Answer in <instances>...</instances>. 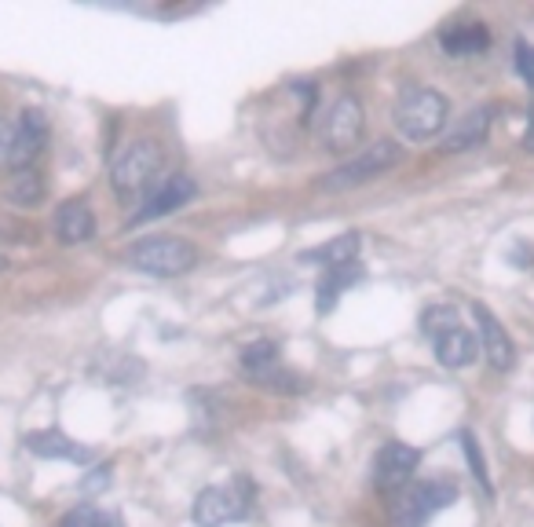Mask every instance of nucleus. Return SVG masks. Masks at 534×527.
<instances>
[{"mask_svg":"<svg viewBox=\"0 0 534 527\" xmlns=\"http://www.w3.org/2000/svg\"><path fill=\"white\" fill-rule=\"evenodd\" d=\"M198 246L187 242L180 235H150V238H139L132 242L121 260L129 264V268L143 271V275H158V279H176V275H187V271L198 264Z\"/></svg>","mask_w":534,"mask_h":527,"instance_id":"f257e3e1","label":"nucleus"},{"mask_svg":"<svg viewBox=\"0 0 534 527\" xmlns=\"http://www.w3.org/2000/svg\"><path fill=\"white\" fill-rule=\"evenodd\" d=\"M161 169H165V151L154 140L129 143L110 165V187L121 202H136L139 194H154Z\"/></svg>","mask_w":534,"mask_h":527,"instance_id":"f03ea898","label":"nucleus"},{"mask_svg":"<svg viewBox=\"0 0 534 527\" xmlns=\"http://www.w3.org/2000/svg\"><path fill=\"white\" fill-rule=\"evenodd\" d=\"M447 114H450V103L439 96L436 88H417V85L403 88L396 99V110H392L396 129L414 143L432 140L447 125Z\"/></svg>","mask_w":534,"mask_h":527,"instance_id":"7ed1b4c3","label":"nucleus"},{"mask_svg":"<svg viewBox=\"0 0 534 527\" xmlns=\"http://www.w3.org/2000/svg\"><path fill=\"white\" fill-rule=\"evenodd\" d=\"M253 509V484L249 476H235L227 484H213L198 491L191 506V520L198 527H224L235 520H246Z\"/></svg>","mask_w":534,"mask_h":527,"instance_id":"20e7f679","label":"nucleus"},{"mask_svg":"<svg viewBox=\"0 0 534 527\" xmlns=\"http://www.w3.org/2000/svg\"><path fill=\"white\" fill-rule=\"evenodd\" d=\"M454 502H458V487L450 480H421V484H410L399 495H392L388 517H392V527H425L439 509L454 506Z\"/></svg>","mask_w":534,"mask_h":527,"instance_id":"39448f33","label":"nucleus"},{"mask_svg":"<svg viewBox=\"0 0 534 527\" xmlns=\"http://www.w3.org/2000/svg\"><path fill=\"white\" fill-rule=\"evenodd\" d=\"M403 162V147L392 140H377L374 147H366L363 154H355L348 158L344 165H337L330 176H322V191H348V187H359V183H370L374 176L388 173V169H396Z\"/></svg>","mask_w":534,"mask_h":527,"instance_id":"423d86ee","label":"nucleus"},{"mask_svg":"<svg viewBox=\"0 0 534 527\" xmlns=\"http://www.w3.org/2000/svg\"><path fill=\"white\" fill-rule=\"evenodd\" d=\"M366 132V114H363V103L355 96H341L333 99V107L326 110V118H322V143H326V151L333 154H344L352 151L355 143L363 140Z\"/></svg>","mask_w":534,"mask_h":527,"instance_id":"0eeeda50","label":"nucleus"},{"mask_svg":"<svg viewBox=\"0 0 534 527\" xmlns=\"http://www.w3.org/2000/svg\"><path fill=\"white\" fill-rule=\"evenodd\" d=\"M421 465V451L410 443H385L374 458V487L385 495H399L403 487H410V476Z\"/></svg>","mask_w":534,"mask_h":527,"instance_id":"6e6552de","label":"nucleus"},{"mask_svg":"<svg viewBox=\"0 0 534 527\" xmlns=\"http://www.w3.org/2000/svg\"><path fill=\"white\" fill-rule=\"evenodd\" d=\"M194 194H198V183L191 180V176H169V180L161 183L158 191L150 194L147 202L139 205L136 213L129 216V227H139V224H150V220H158V216H169L176 213V209H183V205L191 202Z\"/></svg>","mask_w":534,"mask_h":527,"instance_id":"1a4fd4ad","label":"nucleus"},{"mask_svg":"<svg viewBox=\"0 0 534 527\" xmlns=\"http://www.w3.org/2000/svg\"><path fill=\"white\" fill-rule=\"evenodd\" d=\"M48 143V121H44L41 110H22L19 121H15V140H11V169L22 173V169H33L37 154L44 151Z\"/></svg>","mask_w":534,"mask_h":527,"instance_id":"9d476101","label":"nucleus"},{"mask_svg":"<svg viewBox=\"0 0 534 527\" xmlns=\"http://www.w3.org/2000/svg\"><path fill=\"white\" fill-rule=\"evenodd\" d=\"M472 315H476V323H480V345H483V355H487V363L494 366V370H513L516 363V348L513 341H509V334H505V326L494 319V312L487 308V304H472Z\"/></svg>","mask_w":534,"mask_h":527,"instance_id":"9b49d317","label":"nucleus"},{"mask_svg":"<svg viewBox=\"0 0 534 527\" xmlns=\"http://www.w3.org/2000/svg\"><path fill=\"white\" fill-rule=\"evenodd\" d=\"M26 443V451L37 454V458H59V462H74V465H88L92 462V451L74 443L66 432L59 429H37V432H26L22 436Z\"/></svg>","mask_w":534,"mask_h":527,"instance_id":"f8f14e48","label":"nucleus"},{"mask_svg":"<svg viewBox=\"0 0 534 527\" xmlns=\"http://www.w3.org/2000/svg\"><path fill=\"white\" fill-rule=\"evenodd\" d=\"M55 238L63 246H81L88 238H96V213L88 209V202L70 198V202L59 205V213H55Z\"/></svg>","mask_w":534,"mask_h":527,"instance_id":"ddd939ff","label":"nucleus"},{"mask_svg":"<svg viewBox=\"0 0 534 527\" xmlns=\"http://www.w3.org/2000/svg\"><path fill=\"white\" fill-rule=\"evenodd\" d=\"M491 121H494V107H476L469 110L465 118L454 125V129L443 136V154H461V151H472V147H480L487 140V132H491Z\"/></svg>","mask_w":534,"mask_h":527,"instance_id":"4468645a","label":"nucleus"},{"mask_svg":"<svg viewBox=\"0 0 534 527\" xmlns=\"http://www.w3.org/2000/svg\"><path fill=\"white\" fill-rule=\"evenodd\" d=\"M432 348H436V359L447 366V370H461V366H469L472 359H476V352H480L476 337H472L461 323L432 337Z\"/></svg>","mask_w":534,"mask_h":527,"instance_id":"2eb2a0df","label":"nucleus"},{"mask_svg":"<svg viewBox=\"0 0 534 527\" xmlns=\"http://www.w3.org/2000/svg\"><path fill=\"white\" fill-rule=\"evenodd\" d=\"M359 279H363V268H359V264H348V268H326L319 275V286H315V308H319L322 315L333 312L337 301H341V293H348V286Z\"/></svg>","mask_w":534,"mask_h":527,"instance_id":"dca6fc26","label":"nucleus"},{"mask_svg":"<svg viewBox=\"0 0 534 527\" xmlns=\"http://www.w3.org/2000/svg\"><path fill=\"white\" fill-rule=\"evenodd\" d=\"M439 44L447 55H480L491 48V30L483 22H469V26H450L439 33Z\"/></svg>","mask_w":534,"mask_h":527,"instance_id":"f3484780","label":"nucleus"},{"mask_svg":"<svg viewBox=\"0 0 534 527\" xmlns=\"http://www.w3.org/2000/svg\"><path fill=\"white\" fill-rule=\"evenodd\" d=\"M300 260H319L322 271L326 268H348V264L359 260V235H355V231H344V235L330 238V242H322V246L304 249Z\"/></svg>","mask_w":534,"mask_h":527,"instance_id":"a211bd4d","label":"nucleus"},{"mask_svg":"<svg viewBox=\"0 0 534 527\" xmlns=\"http://www.w3.org/2000/svg\"><path fill=\"white\" fill-rule=\"evenodd\" d=\"M249 381L257 388H267V392H282V396H289V392H304L308 388V381L300 374H293V370H286V366H264V370H257V374H246Z\"/></svg>","mask_w":534,"mask_h":527,"instance_id":"6ab92c4d","label":"nucleus"},{"mask_svg":"<svg viewBox=\"0 0 534 527\" xmlns=\"http://www.w3.org/2000/svg\"><path fill=\"white\" fill-rule=\"evenodd\" d=\"M8 198L22 209H33V205L44 202V180L41 173H33V169H22L8 180Z\"/></svg>","mask_w":534,"mask_h":527,"instance_id":"aec40b11","label":"nucleus"},{"mask_svg":"<svg viewBox=\"0 0 534 527\" xmlns=\"http://www.w3.org/2000/svg\"><path fill=\"white\" fill-rule=\"evenodd\" d=\"M59 527H125V520H121L118 513H107V509L85 502V506L70 509V513L59 520Z\"/></svg>","mask_w":534,"mask_h":527,"instance_id":"412c9836","label":"nucleus"},{"mask_svg":"<svg viewBox=\"0 0 534 527\" xmlns=\"http://www.w3.org/2000/svg\"><path fill=\"white\" fill-rule=\"evenodd\" d=\"M275 363H278L275 341H253V345L242 348V370H246V374H257V370L275 366Z\"/></svg>","mask_w":534,"mask_h":527,"instance_id":"4be33fe9","label":"nucleus"},{"mask_svg":"<svg viewBox=\"0 0 534 527\" xmlns=\"http://www.w3.org/2000/svg\"><path fill=\"white\" fill-rule=\"evenodd\" d=\"M461 451L469 458V469H472V476H476V484L483 487V495H494L491 476H487V462H483V451L476 447V436H472V432H461Z\"/></svg>","mask_w":534,"mask_h":527,"instance_id":"5701e85b","label":"nucleus"},{"mask_svg":"<svg viewBox=\"0 0 534 527\" xmlns=\"http://www.w3.org/2000/svg\"><path fill=\"white\" fill-rule=\"evenodd\" d=\"M450 326H458V312H454L450 304H436V308H428V312L421 315V330H425L428 337L443 334Z\"/></svg>","mask_w":534,"mask_h":527,"instance_id":"b1692460","label":"nucleus"},{"mask_svg":"<svg viewBox=\"0 0 534 527\" xmlns=\"http://www.w3.org/2000/svg\"><path fill=\"white\" fill-rule=\"evenodd\" d=\"M516 70H520L527 85H534V44H527L524 37L516 41Z\"/></svg>","mask_w":534,"mask_h":527,"instance_id":"393cba45","label":"nucleus"},{"mask_svg":"<svg viewBox=\"0 0 534 527\" xmlns=\"http://www.w3.org/2000/svg\"><path fill=\"white\" fill-rule=\"evenodd\" d=\"M11 140H15V125H8V121L0 118V169L11 165Z\"/></svg>","mask_w":534,"mask_h":527,"instance_id":"a878e982","label":"nucleus"},{"mask_svg":"<svg viewBox=\"0 0 534 527\" xmlns=\"http://www.w3.org/2000/svg\"><path fill=\"white\" fill-rule=\"evenodd\" d=\"M110 473H114L110 465H99L96 473H92V476H85V480H81V487H85V491H99V487H107Z\"/></svg>","mask_w":534,"mask_h":527,"instance_id":"bb28decb","label":"nucleus"},{"mask_svg":"<svg viewBox=\"0 0 534 527\" xmlns=\"http://www.w3.org/2000/svg\"><path fill=\"white\" fill-rule=\"evenodd\" d=\"M524 151L534 154V99H531V114H527V132H524Z\"/></svg>","mask_w":534,"mask_h":527,"instance_id":"cd10ccee","label":"nucleus"},{"mask_svg":"<svg viewBox=\"0 0 534 527\" xmlns=\"http://www.w3.org/2000/svg\"><path fill=\"white\" fill-rule=\"evenodd\" d=\"M4 268H8V260H4V257H0V271H4Z\"/></svg>","mask_w":534,"mask_h":527,"instance_id":"c85d7f7f","label":"nucleus"}]
</instances>
